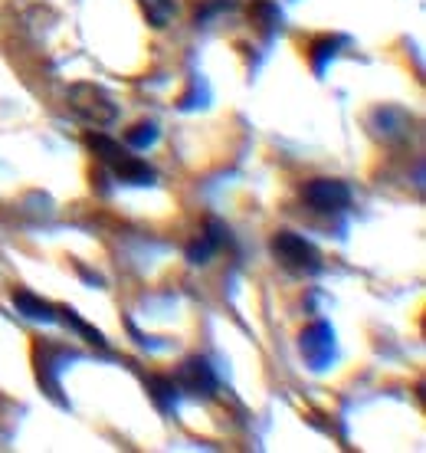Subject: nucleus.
I'll list each match as a JSON object with an SVG mask.
<instances>
[{
	"instance_id": "f257e3e1",
	"label": "nucleus",
	"mask_w": 426,
	"mask_h": 453,
	"mask_svg": "<svg viewBox=\"0 0 426 453\" xmlns=\"http://www.w3.org/2000/svg\"><path fill=\"white\" fill-rule=\"evenodd\" d=\"M86 145L92 148V155L105 165V168L112 171L118 181L125 184H155V168L141 161L138 155H132L128 148H122L115 138L102 135V132H92L86 135Z\"/></svg>"
},
{
	"instance_id": "f03ea898",
	"label": "nucleus",
	"mask_w": 426,
	"mask_h": 453,
	"mask_svg": "<svg viewBox=\"0 0 426 453\" xmlns=\"http://www.w3.org/2000/svg\"><path fill=\"white\" fill-rule=\"evenodd\" d=\"M66 105L92 128H105L118 119V105L109 92L95 82H72L66 89Z\"/></svg>"
},
{
	"instance_id": "7ed1b4c3",
	"label": "nucleus",
	"mask_w": 426,
	"mask_h": 453,
	"mask_svg": "<svg viewBox=\"0 0 426 453\" xmlns=\"http://www.w3.org/2000/svg\"><path fill=\"white\" fill-rule=\"evenodd\" d=\"M270 247L282 270H289L292 276H315L322 270V253L315 250L312 240H305L295 230H276Z\"/></svg>"
},
{
	"instance_id": "20e7f679",
	"label": "nucleus",
	"mask_w": 426,
	"mask_h": 453,
	"mask_svg": "<svg viewBox=\"0 0 426 453\" xmlns=\"http://www.w3.org/2000/svg\"><path fill=\"white\" fill-rule=\"evenodd\" d=\"M302 197L318 214H338V211L351 207V188L338 178H315L302 188Z\"/></svg>"
},
{
	"instance_id": "39448f33",
	"label": "nucleus",
	"mask_w": 426,
	"mask_h": 453,
	"mask_svg": "<svg viewBox=\"0 0 426 453\" xmlns=\"http://www.w3.org/2000/svg\"><path fill=\"white\" fill-rule=\"evenodd\" d=\"M174 385H178L184 395L213 397L217 395V388H220V381H217L210 362L201 358V355H194V358H184V362H180L178 374H174Z\"/></svg>"
},
{
	"instance_id": "423d86ee",
	"label": "nucleus",
	"mask_w": 426,
	"mask_h": 453,
	"mask_svg": "<svg viewBox=\"0 0 426 453\" xmlns=\"http://www.w3.org/2000/svg\"><path fill=\"white\" fill-rule=\"evenodd\" d=\"M299 349H302L305 362L312 365V372H325L328 365L335 362V329L328 322H312L302 332Z\"/></svg>"
},
{
	"instance_id": "0eeeda50",
	"label": "nucleus",
	"mask_w": 426,
	"mask_h": 453,
	"mask_svg": "<svg viewBox=\"0 0 426 453\" xmlns=\"http://www.w3.org/2000/svg\"><path fill=\"white\" fill-rule=\"evenodd\" d=\"M370 132L374 138H381V142H404L410 138V128H414V115L407 112V109H397V105H381V109H374L368 119Z\"/></svg>"
},
{
	"instance_id": "6e6552de",
	"label": "nucleus",
	"mask_w": 426,
	"mask_h": 453,
	"mask_svg": "<svg viewBox=\"0 0 426 453\" xmlns=\"http://www.w3.org/2000/svg\"><path fill=\"white\" fill-rule=\"evenodd\" d=\"M13 306L17 312H23L27 319H34V322H57V309L49 306L46 299L34 296L30 289H13Z\"/></svg>"
},
{
	"instance_id": "1a4fd4ad",
	"label": "nucleus",
	"mask_w": 426,
	"mask_h": 453,
	"mask_svg": "<svg viewBox=\"0 0 426 453\" xmlns=\"http://www.w3.org/2000/svg\"><path fill=\"white\" fill-rule=\"evenodd\" d=\"M148 395H151V401L157 404V411H164V414H174V411H178L180 388L174 385V378L151 374V378H148Z\"/></svg>"
},
{
	"instance_id": "9d476101",
	"label": "nucleus",
	"mask_w": 426,
	"mask_h": 453,
	"mask_svg": "<svg viewBox=\"0 0 426 453\" xmlns=\"http://www.w3.org/2000/svg\"><path fill=\"white\" fill-rule=\"evenodd\" d=\"M138 7H141V13H145L155 30H164L178 17V0H138Z\"/></svg>"
},
{
	"instance_id": "9b49d317",
	"label": "nucleus",
	"mask_w": 426,
	"mask_h": 453,
	"mask_svg": "<svg viewBox=\"0 0 426 453\" xmlns=\"http://www.w3.org/2000/svg\"><path fill=\"white\" fill-rule=\"evenodd\" d=\"M161 138V132H157L155 122H138L135 128H128V135H125V145L135 148V151H145V148H151Z\"/></svg>"
},
{
	"instance_id": "f8f14e48",
	"label": "nucleus",
	"mask_w": 426,
	"mask_h": 453,
	"mask_svg": "<svg viewBox=\"0 0 426 453\" xmlns=\"http://www.w3.org/2000/svg\"><path fill=\"white\" fill-rule=\"evenodd\" d=\"M63 312V322L66 326H72V329L79 332V335H86V342H92V345H99V349H105V339H102V332L99 329H92L86 319H79L76 316V309H59Z\"/></svg>"
},
{
	"instance_id": "ddd939ff",
	"label": "nucleus",
	"mask_w": 426,
	"mask_h": 453,
	"mask_svg": "<svg viewBox=\"0 0 426 453\" xmlns=\"http://www.w3.org/2000/svg\"><path fill=\"white\" fill-rule=\"evenodd\" d=\"M253 17H256L259 27H262L266 34H272V30L282 23L279 7H276V4H270V0H256V4H253Z\"/></svg>"
},
{
	"instance_id": "4468645a",
	"label": "nucleus",
	"mask_w": 426,
	"mask_h": 453,
	"mask_svg": "<svg viewBox=\"0 0 426 453\" xmlns=\"http://www.w3.org/2000/svg\"><path fill=\"white\" fill-rule=\"evenodd\" d=\"M338 43H341V40H331V36H322V40H315V43H312V66H315V73H325L328 57H335V53H338Z\"/></svg>"
},
{
	"instance_id": "2eb2a0df",
	"label": "nucleus",
	"mask_w": 426,
	"mask_h": 453,
	"mask_svg": "<svg viewBox=\"0 0 426 453\" xmlns=\"http://www.w3.org/2000/svg\"><path fill=\"white\" fill-rule=\"evenodd\" d=\"M230 7H233V0H210V4H203L201 11H197V23H207L210 20V13L230 11Z\"/></svg>"
}]
</instances>
